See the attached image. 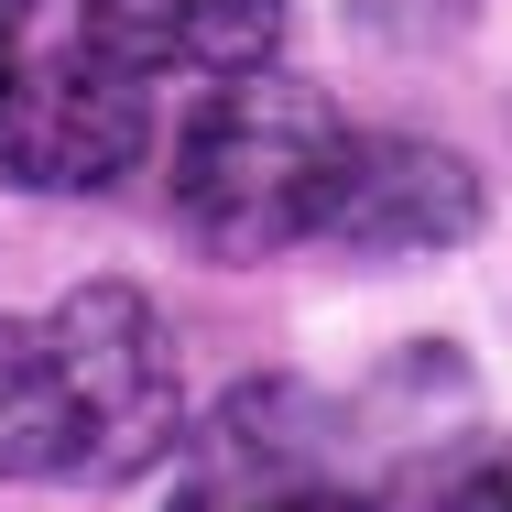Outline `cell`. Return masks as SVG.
Listing matches in <instances>:
<instances>
[{"mask_svg": "<svg viewBox=\"0 0 512 512\" xmlns=\"http://www.w3.org/2000/svg\"><path fill=\"white\" fill-rule=\"evenodd\" d=\"M338 153H349V120L316 77H284L273 55L229 66L175 131V229L207 262H273L316 240Z\"/></svg>", "mask_w": 512, "mask_h": 512, "instance_id": "1", "label": "cell"}, {"mask_svg": "<svg viewBox=\"0 0 512 512\" xmlns=\"http://www.w3.org/2000/svg\"><path fill=\"white\" fill-rule=\"evenodd\" d=\"M66 382H77V425H88V480H142L175 436H186V371L175 338L142 284H77L44 306Z\"/></svg>", "mask_w": 512, "mask_h": 512, "instance_id": "2", "label": "cell"}, {"mask_svg": "<svg viewBox=\"0 0 512 512\" xmlns=\"http://www.w3.org/2000/svg\"><path fill=\"white\" fill-rule=\"evenodd\" d=\"M142 142H153L142 77L109 66L99 44L0 66V186H22V197H99V186H120L142 164Z\"/></svg>", "mask_w": 512, "mask_h": 512, "instance_id": "3", "label": "cell"}, {"mask_svg": "<svg viewBox=\"0 0 512 512\" xmlns=\"http://www.w3.org/2000/svg\"><path fill=\"white\" fill-rule=\"evenodd\" d=\"M469 229H480V175H469V153L414 142V131H349L338 186H327V218H316L327 251L425 262V251H458Z\"/></svg>", "mask_w": 512, "mask_h": 512, "instance_id": "4", "label": "cell"}, {"mask_svg": "<svg viewBox=\"0 0 512 512\" xmlns=\"http://www.w3.org/2000/svg\"><path fill=\"white\" fill-rule=\"evenodd\" d=\"M175 512H327V425L295 382H240L197 425Z\"/></svg>", "mask_w": 512, "mask_h": 512, "instance_id": "5", "label": "cell"}, {"mask_svg": "<svg viewBox=\"0 0 512 512\" xmlns=\"http://www.w3.org/2000/svg\"><path fill=\"white\" fill-rule=\"evenodd\" d=\"M77 44L131 77H229L284 44V0H77Z\"/></svg>", "mask_w": 512, "mask_h": 512, "instance_id": "6", "label": "cell"}, {"mask_svg": "<svg viewBox=\"0 0 512 512\" xmlns=\"http://www.w3.org/2000/svg\"><path fill=\"white\" fill-rule=\"evenodd\" d=\"M0 480H88L77 382L44 316H0Z\"/></svg>", "mask_w": 512, "mask_h": 512, "instance_id": "7", "label": "cell"}, {"mask_svg": "<svg viewBox=\"0 0 512 512\" xmlns=\"http://www.w3.org/2000/svg\"><path fill=\"white\" fill-rule=\"evenodd\" d=\"M447 512H512V436L469 469V480H458V491H447Z\"/></svg>", "mask_w": 512, "mask_h": 512, "instance_id": "8", "label": "cell"}, {"mask_svg": "<svg viewBox=\"0 0 512 512\" xmlns=\"http://www.w3.org/2000/svg\"><path fill=\"white\" fill-rule=\"evenodd\" d=\"M22 22H33V0H0V44H11V33H22Z\"/></svg>", "mask_w": 512, "mask_h": 512, "instance_id": "9", "label": "cell"}, {"mask_svg": "<svg viewBox=\"0 0 512 512\" xmlns=\"http://www.w3.org/2000/svg\"><path fill=\"white\" fill-rule=\"evenodd\" d=\"M327 512H371V502H349V491H327Z\"/></svg>", "mask_w": 512, "mask_h": 512, "instance_id": "10", "label": "cell"}, {"mask_svg": "<svg viewBox=\"0 0 512 512\" xmlns=\"http://www.w3.org/2000/svg\"><path fill=\"white\" fill-rule=\"evenodd\" d=\"M0 66H11V44H0Z\"/></svg>", "mask_w": 512, "mask_h": 512, "instance_id": "11", "label": "cell"}]
</instances>
